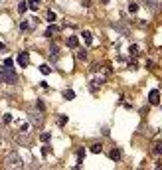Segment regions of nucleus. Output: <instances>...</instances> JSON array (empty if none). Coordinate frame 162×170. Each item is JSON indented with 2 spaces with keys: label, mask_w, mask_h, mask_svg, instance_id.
Wrapping results in <instances>:
<instances>
[{
  "label": "nucleus",
  "mask_w": 162,
  "mask_h": 170,
  "mask_svg": "<svg viewBox=\"0 0 162 170\" xmlns=\"http://www.w3.org/2000/svg\"><path fill=\"white\" fill-rule=\"evenodd\" d=\"M77 58H79V59H85V58H87V53H85V52H79Z\"/></svg>",
  "instance_id": "a878e982"
},
{
  "label": "nucleus",
  "mask_w": 162,
  "mask_h": 170,
  "mask_svg": "<svg viewBox=\"0 0 162 170\" xmlns=\"http://www.w3.org/2000/svg\"><path fill=\"white\" fill-rule=\"evenodd\" d=\"M58 52H59V50H58V46H52V55H53V59L58 58Z\"/></svg>",
  "instance_id": "4be33fe9"
},
{
  "label": "nucleus",
  "mask_w": 162,
  "mask_h": 170,
  "mask_svg": "<svg viewBox=\"0 0 162 170\" xmlns=\"http://www.w3.org/2000/svg\"><path fill=\"white\" fill-rule=\"evenodd\" d=\"M77 158H79V162H83V158H85V151H83V148L77 152Z\"/></svg>",
  "instance_id": "412c9836"
},
{
  "label": "nucleus",
  "mask_w": 162,
  "mask_h": 170,
  "mask_svg": "<svg viewBox=\"0 0 162 170\" xmlns=\"http://www.w3.org/2000/svg\"><path fill=\"white\" fill-rule=\"evenodd\" d=\"M18 63H20V67H28V63H30V55H28L26 52H22L18 55Z\"/></svg>",
  "instance_id": "20e7f679"
},
{
  "label": "nucleus",
  "mask_w": 162,
  "mask_h": 170,
  "mask_svg": "<svg viewBox=\"0 0 162 170\" xmlns=\"http://www.w3.org/2000/svg\"><path fill=\"white\" fill-rule=\"evenodd\" d=\"M148 101H150V105H158L160 103V91H158V89H152V91L148 93Z\"/></svg>",
  "instance_id": "7ed1b4c3"
},
{
  "label": "nucleus",
  "mask_w": 162,
  "mask_h": 170,
  "mask_svg": "<svg viewBox=\"0 0 162 170\" xmlns=\"http://www.w3.org/2000/svg\"><path fill=\"white\" fill-rule=\"evenodd\" d=\"M65 123H67V117H65V115H61V117L58 119V125H59V127H63Z\"/></svg>",
  "instance_id": "f3484780"
},
{
  "label": "nucleus",
  "mask_w": 162,
  "mask_h": 170,
  "mask_svg": "<svg viewBox=\"0 0 162 170\" xmlns=\"http://www.w3.org/2000/svg\"><path fill=\"white\" fill-rule=\"evenodd\" d=\"M130 53H132V55H136V53H138V48H136V46H130Z\"/></svg>",
  "instance_id": "393cba45"
},
{
  "label": "nucleus",
  "mask_w": 162,
  "mask_h": 170,
  "mask_svg": "<svg viewBox=\"0 0 162 170\" xmlns=\"http://www.w3.org/2000/svg\"><path fill=\"white\" fill-rule=\"evenodd\" d=\"M4 166H6V168H22V166H24V160L20 158L18 152H10V154H6V158H4Z\"/></svg>",
  "instance_id": "f257e3e1"
},
{
  "label": "nucleus",
  "mask_w": 162,
  "mask_h": 170,
  "mask_svg": "<svg viewBox=\"0 0 162 170\" xmlns=\"http://www.w3.org/2000/svg\"><path fill=\"white\" fill-rule=\"evenodd\" d=\"M136 10H138V4H135V2H130V4H129V12H130V14H135Z\"/></svg>",
  "instance_id": "2eb2a0df"
},
{
  "label": "nucleus",
  "mask_w": 162,
  "mask_h": 170,
  "mask_svg": "<svg viewBox=\"0 0 162 170\" xmlns=\"http://www.w3.org/2000/svg\"><path fill=\"white\" fill-rule=\"evenodd\" d=\"M2 50H4V44H2V42H0V52H2Z\"/></svg>",
  "instance_id": "bb28decb"
},
{
  "label": "nucleus",
  "mask_w": 162,
  "mask_h": 170,
  "mask_svg": "<svg viewBox=\"0 0 162 170\" xmlns=\"http://www.w3.org/2000/svg\"><path fill=\"white\" fill-rule=\"evenodd\" d=\"M152 151H154V154H162V140H158V143L154 144V148H152Z\"/></svg>",
  "instance_id": "1a4fd4ad"
},
{
  "label": "nucleus",
  "mask_w": 162,
  "mask_h": 170,
  "mask_svg": "<svg viewBox=\"0 0 162 170\" xmlns=\"http://www.w3.org/2000/svg\"><path fill=\"white\" fill-rule=\"evenodd\" d=\"M40 71L44 73V75H48V73L52 71V69H50V67H48V66H40Z\"/></svg>",
  "instance_id": "a211bd4d"
},
{
  "label": "nucleus",
  "mask_w": 162,
  "mask_h": 170,
  "mask_svg": "<svg viewBox=\"0 0 162 170\" xmlns=\"http://www.w3.org/2000/svg\"><path fill=\"white\" fill-rule=\"evenodd\" d=\"M83 38H85V42H87V44H93V36H91V32H83Z\"/></svg>",
  "instance_id": "9d476101"
},
{
  "label": "nucleus",
  "mask_w": 162,
  "mask_h": 170,
  "mask_svg": "<svg viewBox=\"0 0 162 170\" xmlns=\"http://www.w3.org/2000/svg\"><path fill=\"white\" fill-rule=\"evenodd\" d=\"M48 22H55V14H53L52 10L48 12Z\"/></svg>",
  "instance_id": "aec40b11"
},
{
  "label": "nucleus",
  "mask_w": 162,
  "mask_h": 170,
  "mask_svg": "<svg viewBox=\"0 0 162 170\" xmlns=\"http://www.w3.org/2000/svg\"><path fill=\"white\" fill-rule=\"evenodd\" d=\"M26 10H28V4H26V2H20V4H18V12H20V14H24Z\"/></svg>",
  "instance_id": "f8f14e48"
},
{
  "label": "nucleus",
  "mask_w": 162,
  "mask_h": 170,
  "mask_svg": "<svg viewBox=\"0 0 162 170\" xmlns=\"http://www.w3.org/2000/svg\"><path fill=\"white\" fill-rule=\"evenodd\" d=\"M40 4H42L40 0H30V2H28V8H32V10H38Z\"/></svg>",
  "instance_id": "0eeeda50"
},
{
  "label": "nucleus",
  "mask_w": 162,
  "mask_h": 170,
  "mask_svg": "<svg viewBox=\"0 0 162 170\" xmlns=\"http://www.w3.org/2000/svg\"><path fill=\"white\" fill-rule=\"evenodd\" d=\"M50 137H52L50 133H42V135H40V138H42V143H48V140H50Z\"/></svg>",
  "instance_id": "dca6fc26"
},
{
  "label": "nucleus",
  "mask_w": 162,
  "mask_h": 170,
  "mask_svg": "<svg viewBox=\"0 0 162 170\" xmlns=\"http://www.w3.org/2000/svg\"><path fill=\"white\" fill-rule=\"evenodd\" d=\"M28 117H30V121H32L34 125H42V115H38V113H30Z\"/></svg>",
  "instance_id": "39448f33"
},
{
  "label": "nucleus",
  "mask_w": 162,
  "mask_h": 170,
  "mask_svg": "<svg viewBox=\"0 0 162 170\" xmlns=\"http://www.w3.org/2000/svg\"><path fill=\"white\" fill-rule=\"evenodd\" d=\"M67 46H69V48H77L79 46L77 36H69V38H67Z\"/></svg>",
  "instance_id": "423d86ee"
},
{
  "label": "nucleus",
  "mask_w": 162,
  "mask_h": 170,
  "mask_svg": "<svg viewBox=\"0 0 162 170\" xmlns=\"http://www.w3.org/2000/svg\"><path fill=\"white\" fill-rule=\"evenodd\" d=\"M12 63H14V61H12V58H6V61H4V66H6V67H12Z\"/></svg>",
  "instance_id": "5701e85b"
},
{
  "label": "nucleus",
  "mask_w": 162,
  "mask_h": 170,
  "mask_svg": "<svg viewBox=\"0 0 162 170\" xmlns=\"http://www.w3.org/2000/svg\"><path fill=\"white\" fill-rule=\"evenodd\" d=\"M146 4H148V8H152V10H156V0H144Z\"/></svg>",
  "instance_id": "6ab92c4d"
},
{
  "label": "nucleus",
  "mask_w": 162,
  "mask_h": 170,
  "mask_svg": "<svg viewBox=\"0 0 162 170\" xmlns=\"http://www.w3.org/2000/svg\"><path fill=\"white\" fill-rule=\"evenodd\" d=\"M103 151V146H101V144H91V152H95V154H97V152H101Z\"/></svg>",
  "instance_id": "4468645a"
},
{
  "label": "nucleus",
  "mask_w": 162,
  "mask_h": 170,
  "mask_svg": "<svg viewBox=\"0 0 162 170\" xmlns=\"http://www.w3.org/2000/svg\"><path fill=\"white\" fill-rule=\"evenodd\" d=\"M63 97L67 99V101H71V99H75V93H73L71 89H65V91H63Z\"/></svg>",
  "instance_id": "6e6552de"
},
{
  "label": "nucleus",
  "mask_w": 162,
  "mask_h": 170,
  "mask_svg": "<svg viewBox=\"0 0 162 170\" xmlns=\"http://www.w3.org/2000/svg\"><path fill=\"white\" fill-rule=\"evenodd\" d=\"M111 158H113V160H119V158H121V152H119L117 148H113V151H111Z\"/></svg>",
  "instance_id": "ddd939ff"
},
{
  "label": "nucleus",
  "mask_w": 162,
  "mask_h": 170,
  "mask_svg": "<svg viewBox=\"0 0 162 170\" xmlns=\"http://www.w3.org/2000/svg\"><path fill=\"white\" fill-rule=\"evenodd\" d=\"M4 123H12V115H4Z\"/></svg>",
  "instance_id": "b1692460"
},
{
  "label": "nucleus",
  "mask_w": 162,
  "mask_h": 170,
  "mask_svg": "<svg viewBox=\"0 0 162 170\" xmlns=\"http://www.w3.org/2000/svg\"><path fill=\"white\" fill-rule=\"evenodd\" d=\"M0 75H2V79L6 81V83H14L16 81V73L12 71V67H2V71H0Z\"/></svg>",
  "instance_id": "f03ea898"
},
{
  "label": "nucleus",
  "mask_w": 162,
  "mask_h": 170,
  "mask_svg": "<svg viewBox=\"0 0 162 170\" xmlns=\"http://www.w3.org/2000/svg\"><path fill=\"white\" fill-rule=\"evenodd\" d=\"M55 30H58V28H55V26H50V28H48V30H45V36H48V38H52L53 34H55Z\"/></svg>",
  "instance_id": "9b49d317"
}]
</instances>
